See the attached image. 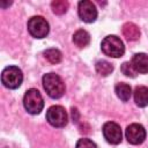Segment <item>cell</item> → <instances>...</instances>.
<instances>
[{"instance_id":"cell-14","label":"cell","mask_w":148,"mask_h":148,"mask_svg":"<svg viewBox=\"0 0 148 148\" xmlns=\"http://www.w3.org/2000/svg\"><path fill=\"white\" fill-rule=\"evenodd\" d=\"M73 43L76 46H79V47H86L90 43V35L86 30L80 29V30L74 32V35H73Z\"/></svg>"},{"instance_id":"cell-17","label":"cell","mask_w":148,"mask_h":148,"mask_svg":"<svg viewBox=\"0 0 148 148\" xmlns=\"http://www.w3.org/2000/svg\"><path fill=\"white\" fill-rule=\"evenodd\" d=\"M51 8H52L54 14L62 15L68 9V2L65 1V0H54V1L51 2Z\"/></svg>"},{"instance_id":"cell-13","label":"cell","mask_w":148,"mask_h":148,"mask_svg":"<svg viewBox=\"0 0 148 148\" xmlns=\"http://www.w3.org/2000/svg\"><path fill=\"white\" fill-rule=\"evenodd\" d=\"M114 91L118 96V98L123 102H127L130 101L131 98V95H132V89L130 87V84L125 83V82H119L116 84L114 87Z\"/></svg>"},{"instance_id":"cell-2","label":"cell","mask_w":148,"mask_h":148,"mask_svg":"<svg viewBox=\"0 0 148 148\" xmlns=\"http://www.w3.org/2000/svg\"><path fill=\"white\" fill-rule=\"evenodd\" d=\"M101 49L105 56L112 58H119L125 52V46L123 40L114 35L106 36L101 43Z\"/></svg>"},{"instance_id":"cell-11","label":"cell","mask_w":148,"mask_h":148,"mask_svg":"<svg viewBox=\"0 0 148 148\" xmlns=\"http://www.w3.org/2000/svg\"><path fill=\"white\" fill-rule=\"evenodd\" d=\"M134 102L138 106L145 108L148 105V88L145 86H139L134 90Z\"/></svg>"},{"instance_id":"cell-10","label":"cell","mask_w":148,"mask_h":148,"mask_svg":"<svg viewBox=\"0 0 148 148\" xmlns=\"http://www.w3.org/2000/svg\"><path fill=\"white\" fill-rule=\"evenodd\" d=\"M131 64L136 73H148V56L146 53H135L132 58Z\"/></svg>"},{"instance_id":"cell-6","label":"cell","mask_w":148,"mask_h":148,"mask_svg":"<svg viewBox=\"0 0 148 148\" xmlns=\"http://www.w3.org/2000/svg\"><path fill=\"white\" fill-rule=\"evenodd\" d=\"M46 120L53 127H64L67 124L68 116L61 105H53L46 111Z\"/></svg>"},{"instance_id":"cell-15","label":"cell","mask_w":148,"mask_h":148,"mask_svg":"<svg viewBox=\"0 0 148 148\" xmlns=\"http://www.w3.org/2000/svg\"><path fill=\"white\" fill-rule=\"evenodd\" d=\"M95 68H96V72L101 75V76H108L112 73L113 71V66L112 64H110L109 61L106 60H98L95 65Z\"/></svg>"},{"instance_id":"cell-12","label":"cell","mask_w":148,"mask_h":148,"mask_svg":"<svg viewBox=\"0 0 148 148\" xmlns=\"http://www.w3.org/2000/svg\"><path fill=\"white\" fill-rule=\"evenodd\" d=\"M123 34L128 40H136L140 37V29L136 24L127 22L123 25Z\"/></svg>"},{"instance_id":"cell-9","label":"cell","mask_w":148,"mask_h":148,"mask_svg":"<svg viewBox=\"0 0 148 148\" xmlns=\"http://www.w3.org/2000/svg\"><path fill=\"white\" fill-rule=\"evenodd\" d=\"M77 12L80 18L87 23H91L97 18V9L91 1L88 0L80 1L77 6Z\"/></svg>"},{"instance_id":"cell-18","label":"cell","mask_w":148,"mask_h":148,"mask_svg":"<svg viewBox=\"0 0 148 148\" xmlns=\"http://www.w3.org/2000/svg\"><path fill=\"white\" fill-rule=\"evenodd\" d=\"M120 71L123 72V74H125L126 76H131V77H134L136 75V72L135 69L133 68L132 64L131 62H124L120 67Z\"/></svg>"},{"instance_id":"cell-5","label":"cell","mask_w":148,"mask_h":148,"mask_svg":"<svg viewBox=\"0 0 148 148\" xmlns=\"http://www.w3.org/2000/svg\"><path fill=\"white\" fill-rule=\"evenodd\" d=\"M28 31L35 38H44L50 31L47 21L42 16H32L28 21Z\"/></svg>"},{"instance_id":"cell-7","label":"cell","mask_w":148,"mask_h":148,"mask_svg":"<svg viewBox=\"0 0 148 148\" xmlns=\"http://www.w3.org/2000/svg\"><path fill=\"white\" fill-rule=\"evenodd\" d=\"M103 135H104V139L111 145L120 143L123 138L120 126L113 121H108L103 125Z\"/></svg>"},{"instance_id":"cell-16","label":"cell","mask_w":148,"mask_h":148,"mask_svg":"<svg viewBox=\"0 0 148 148\" xmlns=\"http://www.w3.org/2000/svg\"><path fill=\"white\" fill-rule=\"evenodd\" d=\"M44 57L49 62H51L53 65L59 64L61 61V59H62L61 52L59 50H57V49H47V50H45L44 51Z\"/></svg>"},{"instance_id":"cell-8","label":"cell","mask_w":148,"mask_h":148,"mask_svg":"<svg viewBox=\"0 0 148 148\" xmlns=\"http://www.w3.org/2000/svg\"><path fill=\"white\" fill-rule=\"evenodd\" d=\"M126 139L132 145H140L146 139V130L140 124H131L125 130Z\"/></svg>"},{"instance_id":"cell-4","label":"cell","mask_w":148,"mask_h":148,"mask_svg":"<svg viewBox=\"0 0 148 148\" xmlns=\"http://www.w3.org/2000/svg\"><path fill=\"white\" fill-rule=\"evenodd\" d=\"M1 81L5 87L9 89H16L23 81L22 71L16 66H8L1 73Z\"/></svg>"},{"instance_id":"cell-3","label":"cell","mask_w":148,"mask_h":148,"mask_svg":"<svg viewBox=\"0 0 148 148\" xmlns=\"http://www.w3.org/2000/svg\"><path fill=\"white\" fill-rule=\"evenodd\" d=\"M23 105L24 109L31 114L40 113V111L44 108V101L40 92L35 88L27 90L23 97Z\"/></svg>"},{"instance_id":"cell-19","label":"cell","mask_w":148,"mask_h":148,"mask_svg":"<svg viewBox=\"0 0 148 148\" xmlns=\"http://www.w3.org/2000/svg\"><path fill=\"white\" fill-rule=\"evenodd\" d=\"M75 148H97L96 143L94 141H91L90 139L87 138H82L76 142Z\"/></svg>"},{"instance_id":"cell-1","label":"cell","mask_w":148,"mask_h":148,"mask_svg":"<svg viewBox=\"0 0 148 148\" xmlns=\"http://www.w3.org/2000/svg\"><path fill=\"white\" fill-rule=\"evenodd\" d=\"M43 87L51 98H60L65 94V83L56 73H47L43 76Z\"/></svg>"}]
</instances>
